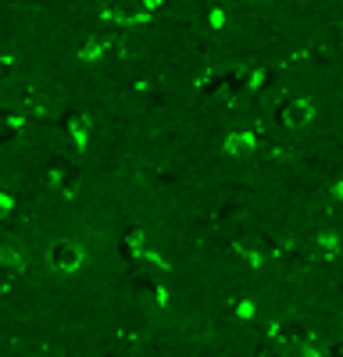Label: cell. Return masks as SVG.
<instances>
[{"label": "cell", "instance_id": "6da1fadb", "mask_svg": "<svg viewBox=\"0 0 343 357\" xmlns=\"http://www.w3.org/2000/svg\"><path fill=\"white\" fill-rule=\"evenodd\" d=\"M86 243L75 240V236H61V240H54L47 247V264H50V272L54 275H75L82 272V264H86Z\"/></svg>", "mask_w": 343, "mask_h": 357}, {"label": "cell", "instance_id": "7a4b0ae2", "mask_svg": "<svg viewBox=\"0 0 343 357\" xmlns=\"http://www.w3.org/2000/svg\"><path fill=\"white\" fill-rule=\"evenodd\" d=\"M93 118L90 114H72L68 122H65V132H68V139H72V151H79V154H90V139H93Z\"/></svg>", "mask_w": 343, "mask_h": 357}, {"label": "cell", "instance_id": "3957f363", "mask_svg": "<svg viewBox=\"0 0 343 357\" xmlns=\"http://www.w3.org/2000/svg\"><path fill=\"white\" fill-rule=\"evenodd\" d=\"M25 268H29V254H25V247L15 243V240H0V272L18 275V272H25Z\"/></svg>", "mask_w": 343, "mask_h": 357}, {"label": "cell", "instance_id": "277c9868", "mask_svg": "<svg viewBox=\"0 0 343 357\" xmlns=\"http://www.w3.org/2000/svg\"><path fill=\"white\" fill-rule=\"evenodd\" d=\"M107 54H111V40H104V36H86V40L79 43V65L97 68V65H104Z\"/></svg>", "mask_w": 343, "mask_h": 357}, {"label": "cell", "instance_id": "5b68a950", "mask_svg": "<svg viewBox=\"0 0 343 357\" xmlns=\"http://www.w3.org/2000/svg\"><path fill=\"white\" fill-rule=\"evenodd\" d=\"M311 118H314V104L311 100H290V104L282 107V122L290 126V129H304Z\"/></svg>", "mask_w": 343, "mask_h": 357}, {"label": "cell", "instance_id": "8992f818", "mask_svg": "<svg viewBox=\"0 0 343 357\" xmlns=\"http://www.w3.org/2000/svg\"><path fill=\"white\" fill-rule=\"evenodd\" d=\"M15 207H18L15 193H11V190H0V222L11 218V215H15Z\"/></svg>", "mask_w": 343, "mask_h": 357}, {"label": "cell", "instance_id": "52a82bcc", "mask_svg": "<svg viewBox=\"0 0 343 357\" xmlns=\"http://www.w3.org/2000/svg\"><path fill=\"white\" fill-rule=\"evenodd\" d=\"M0 79H4V61H0Z\"/></svg>", "mask_w": 343, "mask_h": 357}]
</instances>
